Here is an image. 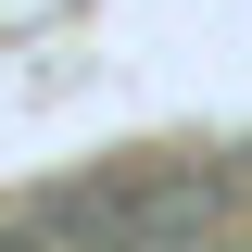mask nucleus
<instances>
[{"instance_id":"nucleus-1","label":"nucleus","mask_w":252,"mask_h":252,"mask_svg":"<svg viewBox=\"0 0 252 252\" xmlns=\"http://www.w3.org/2000/svg\"><path fill=\"white\" fill-rule=\"evenodd\" d=\"M51 227H76V240H114V252H189L227 227V164L202 152H139V164H101V177H76L51 202Z\"/></svg>"},{"instance_id":"nucleus-2","label":"nucleus","mask_w":252,"mask_h":252,"mask_svg":"<svg viewBox=\"0 0 252 252\" xmlns=\"http://www.w3.org/2000/svg\"><path fill=\"white\" fill-rule=\"evenodd\" d=\"M0 252H26V227H0Z\"/></svg>"}]
</instances>
